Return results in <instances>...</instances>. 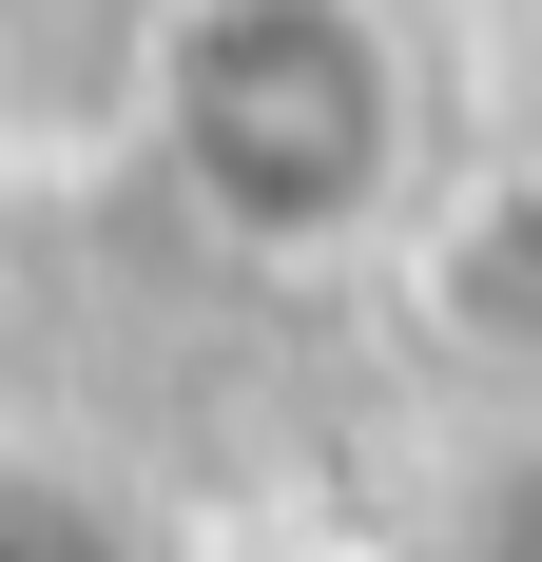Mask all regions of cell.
Wrapping results in <instances>:
<instances>
[{
    "label": "cell",
    "mask_w": 542,
    "mask_h": 562,
    "mask_svg": "<svg viewBox=\"0 0 542 562\" xmlns=\"http://www.w3.org/2000/svg\"><path fill=\"white\" fill-rule=\"evenodd\" d=\"M136 156L174 175V214L214 252L329 272V252L407 233V194H427V58L387 0H156Z\"/></svg>",
    "instance_id": "obj_1"
}]
</instances>
